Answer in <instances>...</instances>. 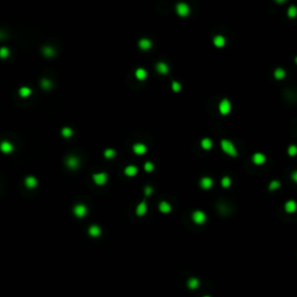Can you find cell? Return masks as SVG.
<instances>
[{
  "instance_id": "23",
  "label": "cell",
  "mask_w": 297,
  "mask_h": 297,
  "mask_svg": "<svg viewBox=\"0 0 297 297\" xmlns=\"http://www.w3.org/2000/svg\"><path fill=\"white\" fill-rule=\"evenodd\" d=\"M19 94H20L21 98H28L29 95L32 94V90L29 87H27V86H23V87H21L19 90Z\"/></svg>"
},
{
  "instance_id": "4",
  "label": "cell",
  "mask_w": 297,
  "mask_h": 297,
  "mask_svg": "<svg viewBox=\"0 0 297 297\" xmlns=\"http://www.w3.org/2000/svg\"><path fill=\"white\" fill-rule=\"evenodd\" d=\"M191 218H193V220H194V223L201 225V224H203L204 222H205V220H207V215H205L203 211H201V210H196V211L193 212Z\"/></svg>"
},
{
  "instance_id": "21",
  "label": "cell",
  "mask_w": 297,
  "mask_h": 297,
  "mask_svg": "<svg viewBox=\"0 0 297 297\" xmlns=\"http://www.w3.org/2000/svg\"><path fill=\"white\" fill-rule=\"evenodd\" d=\"M135 76H136V78H137L138 80H144V79H146V77H147L146 70H144V69H142V67H139V69L136 70Z\"/></svg>"
},
{
  "instance_id": "34",
  "label": "cell",
  "mask_w": 297,
  "mask_h": 297,
  "mask_svg": "<svg viewBox=\"0 0 297 297\" xmlns=\"http://www.w3.org/2000/svg\"><path fill=\"white\" fill-rule=\"evenodd\" d=\"M172 90L174 91L175 93L180 92V91H181V85H180V82H172Z\"/></svg>"
},
{
  "instance_id": "39",
  "label": "cell",
  "mask_w": 297,
  "mask_h": 297,
  "mask_svg": "<svg viewBox=\"0 0 297 297\" xmlns=\"http://www.w3.org/2000/svg\"><path fill=\"white\" fill-rule=\"evenodd\" d=\"M205 297H209V296H205Z\"/></svg>"
},
{
  "instance_id": "18",
  "label": "cell",
  "mask_w": 297,
  "mask_h": 297,
  "mask_svg": "<svg viewBox=\"0 0 297 297\" xmlns=\"http://www.w3.org/2000/svg\"><path fill=\"white\" fill-rule=\"evenodd\" d=\"M156 70H157V71H158L160 74H167V72H168V65H167L166 63L160 62V63H158V64H157V66H156Z\"/></svg>"
},
{
  "instance_id": "37",
  "label": "cell",
  "mask_w": 297,
  "mask_h": 297,
  "mask_svg": "<svg viewBox=\"0 0 297 297\" xmlns=\"http://www.w3.org/2000/svg\"><path fill=\"white\" fill-rule=\"evenodd\" d=\"M144 191H145V195L146 196H150L151 194H152V191H153V189H152V187L151 186H147L145 189H144Z\"/></svg>"
},
{
  "instance_id": "31",
  "label": "cell",
  "mask_w": 297,
  "mask_h": 297,
  "mask_svg": "<svg viewBox=\"0 0 297 297\" xmlns=\"http://www.w3.org/2000/svg\"><path fill=\"white\" fill-rule=\"evenodd\" d=\"M188 287L191 289H195L199 287V280L197 279H191L188 281Z\"/></svg>"
},
{
  "instance_id": "3",
  "label": "cell",
  "mask_w": 297,
  "mask_h": 297,
  "mask_svg": "<svg viewBox=\"0 0 297 297\" xmlns=\"http://www.w3.org/2000/svg\"><path fill=\"white\" fill-rule=\"evenodd\" d=\"M218 109H220V113L222 115H228L231 111V102L229 101L228 99H223L220 102Z\"/></svg>"
},
{
  "instance_id": "2",
  "label": "cell",
  "mask_w": 297,
  "mask_h": 297,
  "mask_svg": "<svg viewBox=\"0 0 297 297\" xmlns=\"http://www.w3.org/2000/svg\"><path fill=\"white\" fill-rule=\"evenodd\" d=\"M92 178H93V181L98 186H103L108 180V175L105 172H100V173H94Z\"/></svg>"
},
{
  "instance_id": "5",
  "label": "cell",
  "mask_w": 297,
  "mask_h": 297,
  "mask_svg": "<svg viewBox=\"0 0 297 297\" xmlns=\"http://www.w3.org/2000/svg\"><path fill=\"white\" fill-rule=\"evenodd\" d=\"M175 11H176V13L179 14L180 17H187L189 14V6L187 4H185V2H180V4L176 5Z\"/></svg>"
},
{
  "instance_id": "1",
  "label": "cell",
  "mask_w": 297,
  "mask_h": 297,
  "mask_svg": "<svg viewBox=\"0 0 297 297\" xmlns=\"http://www.w3.org/2000/svg\"><path fill=\"white\" fill-rule=\"evenodd\" d=\"M220 147H222V150H223L226 155L231 156V157H237V155H238L236 147L233 145V143L230 142L229 139H223V141L220 142Z\"/></svg>"
},
{
  "instance_id": "28",
  "label": "cell",
  "mask_w": 297,
  "mask_h": 297,
  "mask_svg": "<svg viewBox=\"0 0 297 297\" xmlns=\"http://www.w3.org/2000/svg\"><path fill=\"white\" fill-rule=\"evenodd\" d=\"M220 185H222V187L224 188H229L231 186V179H230L229 176H224L223 179L220 180Z\"/></svg>"
},
{
  "instance_id": "10",
  "label": "cell",
  "mask_w": 297,
  "mask_h": 297,
  "mask_svg": "<svg viewBox=\"0 0 297 297\" xmlns=\"http://www.w3.org/2000/svg\"><path fill=\"white\" fill-rule=\"evenodd\" d=\"M146 150H147L146 146H145L143 143H136L134 146H132V151H134L136 155H139V156L144 155V153L146 152Z\"/></svg>"
},
{
  "instance_id": "19",
  "label": "cell",
  "mask_w": 297,
  "mask_h": 297,
  "mask_svg": "<svg viewBox=\"0 0 297 297\" xmlns=\"http://www.w3.org/2000/svg\"><path fill=\"white\" fill-rule=\"evenodd\" d=\"M214 44L217 47V48H223L225 45V37L222 36V35H217V36L214 37Z\"/></svg>"
},
{
  "instance_id": "32",
  "label": "cell",
  "mask_w": 297,
  "mask_h": 297,
  "mask_svg": "<svg viewBox=\"0 0 297 297\" xmlns=\"http://www.w3.org/2000/svg\"><path fill=\"white\" fill-rule=\"evenodd\" d=\"M296 14H297L296 7H295V6H291V7L288 9V17H291V19H294V17H296Z\"/></svg>"
},
{
  "instance_id": "22",
  "label": "cell",
  "mask_w": 297,
  "mask_h": 297,
  "mask_svg": "<svg viewBox=\"0 0 297 297\" xmlns=\"http://www.w3.org/2000/svg\"><path fill=\"white\" fill-rule=\"evenodd\" d=\"M212 145H214V143H212V141L210 138H203L201 141V146H202V149H204V150H210L212 147Z\"/></svg>"
},
{
  "instance_id": "6",
  "label": "cell",
  "mask_w": 297,
  "mask_h": 297,
  "mask_svg": "<svg viewBox=\"0 0 297 297\" xmlns=\"http://www.w3.org/2000/svg\"><path fill=\"white\" fill-rule=\"evenodd\" d=\"M73 214L74 216L82 218V217H84V216L87 214V208H86L85 204H82V203L77 204V205H74L73 208Z\"/></svg>"
},
{
  "instance_id": "15",
  "label": "cell",
  "mask_w": 297,
  "mask_h": 297,
  "mask_svg": "<svg viewBox=\"0 0 297 297\" xmlns=\"http://www.w3.org/2000/svg\"><path fill=\"white\" fill-rule=\"evenodd\" d=\"M138 47H139V49H142V50H149L151 49L152 43H151V41L147 40V38H142V40H139L138 42Z\"/></svg>"
},
{
  "instance_id": "20",
  "label": "cell",
  "mask_w": 297,
  "mask_h": 297,
  "mask_svg": "<svg viewBox=\"0 0 297 297\" xmlns=\"http://www.w3.org/2000/svg\"><path fill=\"white\" fill-rule=\"evenodd\" d=\"M285 211L287 212H289V214H293V212H295L296 211V202L295 201H288L287 203H285Z\"/></svg>"
},
{
  "instance_id": "9",
  "label": "cell",
  "mask_w": 297,
  "mask_h": 297,
  "mask_svg": "<svg viewBox=\"0 0 297 297\" xmlns=\"http://www.w3.org/2000/svg\"><path fill=\"white\" fill-rule=\"evenodd\" d=\"M212 185H214V181H212V179L209 178V176H204V178H202V179L200 180V186H201V188H203V189H210V188L212 187Z\"/></svg>"
},
{
  "instance_id": "38",
  "label": "cell",
  "mask_w": 297,
  "mask_h": 297,
  "mask_svg": "<svg viewBox=\"0 0 297 297\" xmlns=\"http://www.w3.org/2000/svg\"><path fill=\"white\" fill-rule=\"evenodd\" d=\"M296 175H297V173H296V172H294V173H293V179L295 180V181H296V180H297Z\"/></svg>"
},
{
  "instance_id": "36",
  "label": "cell",
  "mask_w": 297,
  "mask_h": 297,
  "mask_svg": "<svg viewBox=\"0 0 297 297\" xmlns=\"http://www.w3.org/2000/svg\"><path fill=\"white\" fill-rule=\"evenodd\" d=\"M288 153L290 156H295L297 153V147L295 145H291V146L288 149Z\"/></svg>"
},
{
  "instance_id": "8",
  "label": "cell",
  "mask_w": 297,
  "mask_h": 297,
  "mask_svg": "<svg viewBox=\"0 0 297 297\" xmlns=\"http://www.w3.org/2000/svg\"><path fill=\"white\" fill-rule=\"evenodd\" d=\"M66 165L71 170H76L79 166V159L77 157H74V156H70L69 158L66 159Z\"/></svg>"
},
{
  "instance_id": "7",
  "label": "cell",
  "mask_w": 297,
  "mask_h": 297,
  "mask_svg": "<svg viewBox=\"0 0 297 297\" xmlns=\"http://www.w3.org/2000/svg\"><path fill=\"white\" fill-rule=\"evenodd\" d=\"M13 150H14V145L11 142H8V141H2L0 143V151L2 153L7 155V153H11Z\"/></svg>"
},
{
  "instance_id": "17",
  "label": "cell",
  "mask_w": 297,
  "mask_h": 297,
  "mask_svg": "<svg viewBox=\"0 0 297 297\" xmlns=\"http://www.w3.org/2000/svg\"><path fill=\"white\" fill-rule=\"evenodd\" d=\"M88 233L92 237H99L101 235V229L98 225H91L90 229H88Z\"/></svg>"
},
{
  "instance_id": "25",
  "label": "cell",
  "mask_w": 297,
  "mask_h": 297,
  "mask_svg": "<svg viewBox=\"0 0 297 297\" xmlns=\"http://www.w3.org/2000/svg\"><path fill=\"white\" fill-rule=\"evenodd\" d=\"M72 135H73V130H72L71 128H67V126H66V128H63V129H62V136H63V137L70 138Z\"/></svg>"
},
{
  "instance_id": "27",
  "label": "cell",
  "mask_w": 297,
  "mask_h": 297,
  "mask_svg": "<svg viewBox=\"0 0 297 297\" xmlns=\"http://www.w3.org/2000/svg\"><path fill=\"white\" fill-rule=\"evenodd\" d=\"M103 155H105V157L107 159H113L115 157V155H116V152H115L114 149H106Z\"/></svg>"
},
{
  "instance_id": "26",
  "label": "cell",
  "mask_w": 297,
  "mask_h": 297,
  "mask_svg": "<svg viewBox=\"0 0 297 297\" xmlns=\"http://www.w3.org/2000/svg\"><path fill=\"white\" fill-rule=\"evenodd\" d=\"M274 77L276 78V79H283V78L285 77V71L283 69H276L275 70V72H274Z\"/></svg>"
},
{
  "instance_id": "13",
  "label": "cell",
  "mask_w": 297,
  "mask_h": 297,
  "mask_svg": "<svg viewBox=\"0 0 297 297\" xmlns=\"http://www.w3.org/2000/svg\"><path fill=\"white\" fill-rule=\"evenodd\" d=\"M25 185L27 188H35L37 186V179L35 176H27L25 179Z\"/></svg>"
},
{
  "instance_id": "14",
  "label": "cell",
  "mask_w": 297,
  "mask_h": 297,
  "mask_svg": "<svg viewBox=\"0 0 297 297\" xmlns=\"http://www.w3.org/2000/svg\"><path fill=\"white\" fill-rule=\"evenodd\" d=\"M137 172H138V168L135 166V165H129V166H126V168H124V174H126V176H135V175L137 174Z\"/></svg>"
},
{
  "instance_id": "33",
  "label": "cell",
  "mask_w": 297,
  "mask_h": 297,
  "mask_svg": "<svg viewBox=\"0 0 297 297\" xmlns=\"http://www.w3.org/2000/svg\"><path fill=\"white\" fill-rule=\"evenodd\" d=\"M280 187V181H276V180H274V181H272V182L269 183V191H275V189H277V188Z\"/></svg>"
},
{
  "instance_id": "30",
  "label": "cell",
  "mask_w": 297,
  "mask_h": 297,
  "mask_svg": "<svg viewBox=\"0 0 297 297\" xmlns=\"http://www.w3.org/2000/svg\"><path fill=\"white\" fill-rule=\"evenodd\" d=\"M41 86H42V88H43V90H49V88H51L52 84H51V82H50V80H48V79H42Z\"/></svg>"
},
{
  "instance_id": "29",
  "label": "cell",
  "mask_w": 297,
  "mask_h": 297,
  "mask_svg": "<svg viewBox=\"0 0 297 297\" xmlns=\"http://www.w3.org/2000/svg\"><path fill=\"white\" fill-rule=\"evenodd\" d=\"M8 56H9V49H8V48H6V47L0 48V58L5 59V58H7Z\"/></svg>"
},
{
  "instance_id": "24",
  "label": "cell",
  "mask_w": 297,
  "mask_h": 297,
  "mask_svg": "<svg viewBox=\"0 0 297 297\" xmlns=\"http://www.w3.org/2000/svg\"><path fill=\"white\" fill-rule=\"evenodd\" d=\"M42 51H43V55L45 57H52L55 55V50H53L52 47H44Z\"/></svg>"
},
{
  "instance_id": "16",
  "label": "cell",
  "mask_w": 297,
  "mask_h": 297,
  "mask_svg": "<svg viewBox=\"0 0 297 297\" xmlns=\"http://www.w3.org/2000/svg\"><path fill=\"white\" fill-rule=\"evenodd\" d=\"M159 210H160V212H163V214H168V212H171L172 210L171 204L168 203V202H166V201H161L160 204H159Z\"/></svg>"
},
{
  "instance_id": "11",
  "label": "cell",
  "mask_w": 297,
  "mask_h": 297,
  "mask_svg": "<svg viewBox=\"0 0 297 297\" xmlns=\"http://www.w3.org/2000/svg\"><path fill=\"white\" fill-rule=\"evenodd\" d=\"M253 163L255 164V165H262V164L266 161V157H265V155H262V153H260V152H256V153H254L253 155Z\"/></svg>"
},
{
  "instance_id": "35",
  "label": "cell",
  "mask_w": 297,
  "mask_h": 297,
  "mask_svg": "<svg viewBox=\"0 0 297 297\" xmlns=\"http://www.w3.org/2000/svg\"><path fill=\"white\" fill-rule=\"evenodd\" d=\"M144 170L146 172H152L155 170V166H153V164L151 163V161H146L145 165H144Z\"/></svg>"
},
{
  "instance_id": "12",
  "label": "cell",
  "mask_w": 297,
  "mask_h": 297,
  "mask_svg": "<svg viewBox=\"0 0 297 297\" xmlns=\"http://www.w3.org/2000/svg\"><path fill=\"white\" fill-rule=\"evenodd\" d=\"M146 211H147L146 202L143 201V202H141V203L137 205V208H136V214H137V216H144L146 214Z\"/></svg>"
}]
</instances>
